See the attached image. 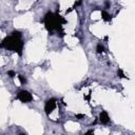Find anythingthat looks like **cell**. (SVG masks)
I'll return each mask as SVG.
<instances>
[{
    "mask_svg": "<svg viewBox=\"0 0 135 135\" xmlns=\"http://www.w3.org/2000/svg\"><path fill=\"white\" fill-rule=\"evenodd\" d=\"M83 135H95V134H94V132H93L92 130H89V131H88V132H85Z\"/></svg>",
    "mask_w": 135,
    "mask_h": 135,
    "instance_id": "11",
    "label": "cell"
},
{
    "mask_svg": "<svg viewBox=\"0 0 135 135\" xmlns=\"http://www.w3.org/2000/svg\"><path fill=\"white\" fill-rule=\"evenodd\" d=\"M104 51H105V49H104L103 44L98 43V44L96 45V53H97V54H102V53H104Z\"/></svg>",
    "mask_w": 135,
    "mask_h": 135,
    "instance_id": "7",
    "label": "cell"
},
{
    "mask_svg": "<svg viewBox=\"0 0 135 135\" xmlns=\"http://www.w3.org/2000/svg\"><path fill=\"white\" fill-rule=\"evenodd\" d=\"M82 2L81 1H78V2H75V6H77V5H80Z\"/></svg>",
    "mask_w": 135,
    "mask_h": 135,
    "instance_id": "13",
    "label": "cell"
},
{
    "mask_svg": "<svg viewBox=\"0 0 135 135\" xmlns=\"http://www.w3.org/2000/svg\"><path fill=\"white\" fill-rule=\"evenodd\" d=\"M43 23L45 26V30L49 32L50 35H54V33H57L58 36L63 37V24L66 23V20L58 14V12H51L49 11L43 16Z\"/></svg>",
    "mask_w": 135,
    "mask_h": 135,
    "instance_id": "1",
    "label": "cell"
},
{
    "mask_svg": "<svg viewBox=\"0 0 135 135\" xmlns=\"http://www.w3.org/2000/svg\"><path fill=\"white\" fill-rule=\"evenodd\" d=\"M17 77H18V79H19V81H20V83H21V84H25V83L27 82V80H26L25 76H23V75L19 74V75H18Z\"/></svg>",
    "mask_w": 135,
    "mask_h": 135,
    "instance_id": "8",
    "label": "cell"
},
{
    "mask_svg": "<svg viewBox=\"0 0 135 135\" xmlns=\"http://www.w3.org/2000/svg\"><path fill=\"white\" fill-rule=\"evenodd\" d=\"M1 47L17 53L19 56H22L24 41L22 39V33L20 31H13L11 35L6 36L1 41Z\"/></svg>",
    "mask_w": 135,
    "mask_h": 135,
    "instance_id": "2",
    "label": "cell"
},
{
    "mask_svg": "<svg viewBox=\"0 0 135 135\" xmlns=\"http://www.w3.org/2000/svg\"><path fill=\"white\" fill-rule=\"evenodd\" d=\"M75 117H76V118H78V119H81V118H83V117H84V115H83V114H76V115H75Z\"/></svg>",
    "mask_w": 135,
    "mask_h": 135,
    "instance_id": "12",
    "label": "cell"
},
{
    "mask_svg": "<svg viewBox=\"0 0 135 135\" xmlns=\"http://www.w3.org/2000/svg\"><path fill=\"white\" fill-rule=\"evenodd\" d=\"M97 119L101 124H108V123L111 122V118H110V116H109L107 111H101Z\"/></svg>",
    "mask_w": 135,
    "mask_h": 135,
    "instance_id": "5",
    "label": "cell"
},
{
    "mask_svg": "<svg viewBox=\"0 0 135 135\" xmlns=\"http://www.w3.org/2000/svg\"><path fill=\"white\" fill-rule=\"evenodd\" d=\"M0 47H1V42H0Z\"/></svg>",
    "mask_w": 135,
    "mask_h": 135,
    "instance_id": "14",
    "label": "cell"
},
{
    "mask_svg": "<svg viewBox=\"0 0 135 135\" xmlns=\"http://www.w3.org/2000/svg\"><path fill=\"white\" fill-rule=\"evenodd\" d=\"M56 107H57V99L54 98V97L49 98L44 103V113H45V115L49 116L56 109Z\"/></svg>",
    "mask_w": 135,
    "mask_h": 135,
    "instance_id": "3",
    "label": "cell"
},
{
    "mask_svg": "<svg viewBox=\"0 0 135 135\" xmlns=\"http://www.w3.org/2000/svg\"><path fill=\"white\" fill-rule=\"evenodd\" d=\"M17 98L22 102V103H28L33 100V95L26 91V90H21L17 93Z\"/></svg>",
    "mask_w": 135,
    "mask_h": 135,
    "instance_id": "4",
    "label": "cell"
},
{
    "mask_svg": "<svg viewBox=\"0 0 135 135\" xmlns=\"http://www.w3.org/2000/svg\"><path fill=\"white\" fill-rule=\"evenodd\" d=\"M117 75H118V77H120V78H127L126 74L123 73V71H122L121 69H118V70H117Z\"/></svg>",
    "mask_w": 135,
    "mask_h": 135,
    "instance_id": "9",
    "label": "cell"
},
{
    "mask_svg": "<svg viewBox=\"0 0 135 135\" xmlns=\"http://www.w3.org/2000/svg\"><path fill=\"white\" fill-rule=\"evenodd\" d=\"M101 17H102L103 21H105V22H109L112 19V16L108 12H105V11H101Z\"/></svg>",
    "mask_w": 135,
    "mask_h": 135,
    "instance_id": "6",
    "label": "cell"
},
{
    "mask_svg": "<svg viewBox=\"0 0 135 135\" xmlns=\"http://www.w3.org/2000/svg\"><path fill=\"white\" fill-rule=\"evenodd\" d=\"M6 74H7V76H9L11 78H14V77L16 76V73H15L14 71H7Z\"/></svg>",
    "mask_w": 135,
    "mask_h": 135,
    "instance_id": "10",
    "label": "cell"
}]
</instances>
